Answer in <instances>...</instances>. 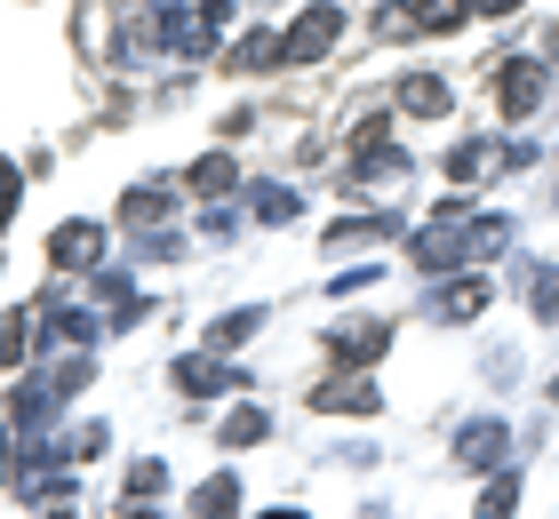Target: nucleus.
<instances>
[{
  "label": "nucleus",
  "mask_w": 559,
  "mask_h": 519,
  "mask_svg": "<svg viewBox=\"0 0 559 519\" xmlns=\"http://www.w3.org/2000/svg\"><path fill=\"white\" fill-rule=\"evenodd\" d=\"M280 519H296V511H280Z\"/></svg>",
  "instance_id": "obj_15"
},
{
  "label": "nucleus",
  "mask_w": 559,
  "mask_h": 519,
  "mask_svg": "<svg viewBox=\"0 0 559 519\" xmlns=\"http://www.w3.org/2000/svg\"><path fill=\"white\" fill-rule=\"evenodd\" d=\"M384 344H392V320H376V328H344V335H336V359H376Z\"/></svg>",
  "instance_id": "obj_5"
},
{
  "label": "nucleus",
  "mask_w": 559,
  "mask_h": 519,
  "mask_svg": "<svg viewBox=\"0 0 559 519\" xmlns=\"http://www.w3.org/2000/svg\"><path fill=\"white\" fill-rule=\"evenodd\" d=\"M16 192H24V176H16L9 161H0V224H9V216H16Z\"/></svg>",
  "instance_id": "obj_11"
},
{
  "label": "nucleus",
  "mask_w": 559,
  "mask_h": 519,
  "mask_svg": "<svg viewBox=\"0 0 559 519\" xmlns=\"http://www.w3.org/2000/svg\"><path fill=\"white\" fill-rule=\"evenodd\" d=\"M336 33H344V16L328 9V0H312V9L296 16V33L280 40V64H312V57H328V48H336Z\"/></svg>",
  "instance_id": "obj_1"
},
{
  "label": "nucleus",
  "mask_w": 559,
  "mask_h": 519,
  "mask_svg": "<svg viewBox=\"0 0 559 519\" xmlns=\"http://www.w3.org/2000/svg\"><path fill=\"white\" fill-rule=\"evenodd\" d=\"M248 439H264V408H240L233 424H224V448H248Z\"/></svg>",
  "instance_id": "obj_10"
},
{
  "label": "nucleus",
  "mask_w": 559,
  "mask_h": 519,
  "mask_svg": "<svg viewBox=\"0 0 559 519\" xmlns=\"http://www.w3.org/2000/svg\"><path fill=\"white\" fill-rule=\"evenodd\" d=\"M400 113H448V81H408L400 89Z\"/></svg>",
  "instance_id": "obj_7"
},
{
  "label": "nucleus",
  "mask_w": 559,
  "mask_h": 519,
  "mask_svg": "<svg viewBox=\"0 0 559 519\" xmlns=\"http://www.w3.org/2000/svg\"><path fill=\"white\" fill-rule=\"evenodd\" d=\"M224 185H233V161H224V152L192 161V192H224Z\"/></svg>",
  "instance_id": "obj_8"
},
{
  "label": "nucleus",
  "mask_w": 559,
  "mask_h": 519,
  "mask_svg": "<svg viewBox=\"0 0 559 519\" xmlns=\"http://www.w3.org/2000/svg\"><path fill=\"white\" fill-rule=\"evenodd\" d=\"M24 352V320H0V359H16Z\"/></svg>",
  "instance_id": "obj_13"
},
{
  "label": "nucleus",
  "mask_w": 559,
  "mask_h": 519,
  "mask_svg": "<svg viewBox=\"0 0 559 519\" xmlns=\"http://www.w3.org/2000/svg\"><path fill=\"white\" fill-rule=\"evenodd\" d=\"M312 408L328 415V408H336V415H376V408H384V392H376V384H320V392H312Z\"/></svg>",
  "instance_id": "obj_2"
},
{
  "label": "nucleus",
  "mask_w": 559,
  "mask_h": 519,
  "mask_svg": "<svg viewBox=\"0 0 559 519\" xmlns=\"http://www.w3.org/2000/svg\"><path fill=\"white\" fill-rule=\"evenodd\" d=\"M96 248H105V232H96V224H64L57 240H48L57 264H96Z\"/></svg>",
  "instance_id": "obj_4"
},
{
  "label": "nucleus",
  "mask_w": 559,
  "mask_h": 519,
  "mask_svg": "<svg viewBox=\"0 0 559 519\" xmlns=\"http://www.w3.org/2000/svg\"><path fill=\"white\" fill-rule=\"evenodd\" d=\"M488 304V288H479V280H464V288H448V311H479Z\"/></svg>",
  "instance_id": "obj_12"
},
{
  "label": "nucleus",
  "mask_w": 559,
  "mask_h": 519,
  "mask_svg": "<svg viewBox=\"0 0 559 519\" xmlns=\"http://www.w3.org/2000/svg\"><path fill=\"white\" fill-rule=\"evenodd\" d=\"M57 519H64V511H57Z\"/></svg>",
  "instance_id": "obj_16"
},
{
  "label": "nucleus",
  "mask_w": 559,
  "mask_h": 519,
  "mask_svg": "<svg viewBox=\"0 0 559 519\" xmlns=\"http://www.w3.org/2000/svg\"><path fill=\"white\" fill-rule=\"evenodd\" d=\"M400 24H416V33H448V24H464V0H416Z\"/></svg>",
  "instance_id": "obj_6"
},
{
  "label": "nucleus",
  "mask_w": 559,
  "mask_h": 519,
  "mask_svg": "<svg viewBox=\"0 0 559 519\" xmlns=\"http://www.w3.org/2000/svg\"><path fill=\"white\" fill-rule=\"evenodd\" d=\"M233 504H240L233 480H209V487H200V519H233Z\"/></svg>",
  "instance_id": "obj_9"
},
{
  "label": "nucleus",
  "mask_w": 559,
  "mask_h": 519,
  "mask_svg": "<svg viewBox=\"0 0 559 519\" xmlns=\"http://www.w3.org/2000/svg\"><path fill=\"white\" fill-rule=\"evenodd\" d=\"M472 9H479V16H503V9H520V0H472Z\"/></svg>",
  "instance_id": "obj_14"
},
{
  "label": "nucleus",
  "mask_w": 559,
  "mask_h": 519,
  "mask_svg": "<svg viewBox=\"0 0 559 519\" xmlns=\"http://www.w3.org/2000/svg\"><path fill=\"white\" fill-rule=\"evenodd\" d=\"M496 96H503V113H536V96H544V72L536 64H512L496 81Z\"/></svg>",
  "instance_id": "obj_3"
}]
</instances>
